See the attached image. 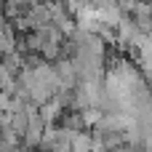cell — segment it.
I'll list each match as a JSON object with an SVG mask.
<instances>
[]
</instances>
